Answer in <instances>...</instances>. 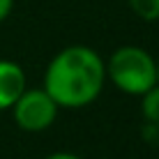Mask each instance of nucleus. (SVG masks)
I'll return each mask as SVG.
<instances>
[{"label": "nucleus", "mask_w": 159, "mask_h": 159, "mask_svg": "<svg viewBox=\"0 0 159 159\" xmlns=\"http://www.w3.org/2000/svg\"><path fill=\"white\" fill-rule=\"evenodd\" d=\"M104 83H106L104 58L95 48L74 44L51 58L44 72L42 88L53 97L60 108H83L102 95Z\"/></svg>", "instance_id": "1"}, {"label": "nucleus", "mask_w": 159, "mask_h": 159, "mask_svg": "<svg viewBox=\"0 0 159 159\" xmlns=\"http://www.w3.org/2000/svg\"><path fill=\"white\" fill-rule=\"evenodd\" d=\"M106 81L129 97H141L157 85V58L143 46H120L104 62Z\"/></svg>", "instance_id": "2"}, {"label": "nucleus", "mask_w": 159, "mask_h": 159, "mask_svg": "<svg viewBox=\"0 0 159 159\" xmlns=\"http://www.w3.org/2000/svg\"><path fill=\"white\" fill-rule=\"evenodd\" d=\"M9 111L19 129L35 134V131H46L56 122L60 106L44 88H25Z\"/></svg>", "instance_id": "3"}, {"label": "nucleus", "mask_w": 159, "mask_h": 159, "mask_svg": "<svg viewBox=\"0 0 159 159\" xmlns=\"http://www.w3.org/2000/svg\"><path fill=\"white\" fill-rule=\"evenodd\" d=\"M25 88L28 81L23 67L14 60H0V113L9 111Z\"/></svg>", "instance_id": "4"}, {"label": "nucleus", "mask_w": 159, "mask_h": 159, "mask_svg": "<svg viewBox=\"0 0 159 159\" xmlns=\"http://www.w3.org/2000/svg\"><path fill=\"white\" fill-rule=\"evenodd\" d=\"M141 113L148 122H159V85L141 95Z\"/></svg>", "instance_id": "5"}, {"label": "nucleus", "mask_w": 159, "mask_h": 159, "mask_svg": "<svg viewBox=\"0 0 159 159\" xmlns=\"http://www.w3.org/2000/svg\"><path fill=\"white\" fill-rule=\"evenodd\" d=\"M127 5L141 21L152 23L159 19V0H127Z\"/></svg>", "instance_id": "6"}, {"label": "nucleus", "mask_w": 159, "mask_h": 159, "mask_svg": "<svg viewBox=\"0 0 159 159\" xmlns=\"http://www.w3.org/2000/svg\"><path fill=\"white\" fill-rule=\"evenodd\" d=\"M12 9H14V0H0V23L9 19Z\"/></svg>", "instance_id": "7"}, {"label": "nucleus", "mask_w": 159, "mask_h": 159, "mask_svg": "<svg viewBox=\"0 0 159 159\" xmlns=\"http://www.w3.org/2000/svg\"><path fill=\"white\" fill-rule=\"evenodd\" d=\"M44 159H83V157L74 155V152H53V155H48V157H44Z\"/></svg>", "instance_id": "8"}, {"label": "nucleus", "mask_w": 159, "mask_h": 159, "mask_svg": "<svg viewBox=\"0 0 159 159\" xmlns=\"http://www.w3.org/2000/svg\"><path fill=\"white\" fill-rule=\"evenodd\" d=\"M157 85H159V58H157Z\"/></svg>", "instance_id": "9"}]
</instances>
